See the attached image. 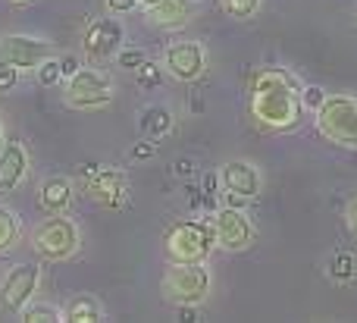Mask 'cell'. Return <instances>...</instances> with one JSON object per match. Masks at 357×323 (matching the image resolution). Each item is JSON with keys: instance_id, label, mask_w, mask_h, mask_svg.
<instances>
[{"instance_id": "1", "label": "cell", "mask_w": 357, "mask_h": 323, "mask_svg": "<svg viewBox=\"0 0 357 323\" xmlns=\"http://www.w3.org/2000/svg\"><path fill=\"white\" fill-rule=\"evenodd\" d=\"M304 85L291 69L264 66L251 75L248 85V110L257 129L270 135H289L304 123Z\"/></svg>"}, {"instance_id": "2", "label": "cell", "mask_w": 357, "mask_h": 323, "mask_svg": "<svg viewBox=\"0 0 357 323\" xmlns=\"http://www.w3.org/2000/svg\"><path fill=\"white\" fill-rule=\"evenodd\" d=\"M31 248L41 261L60 264L82 251V226L66 213H47L31 230Z\"/></svg>"}, {"instance_id": "3", "label": "cell", "mask_w": 357, "mask_h": 323, "mask_svg": "<svg viewBox=\"0 0 357 323\" xmlns=\"http://www.w3.org/2000/svg\"><path fill=\"white\" fill-rule=\"evenodd\" d=\"M216 248L210 220H178L167 230L163 251L169 264H207Z\"/></svg>"}, {"instance_id": "4", "label": "cell", "mask_w": 357, "mask_h": 323, "mask_svg": "<svg viewBox=\"0 0 357 323\" xmlns=\"http://www.w3.org/2000/svg\"><path fill=\"white\" fill-rule=\"evenodd\" d=\"M160 292L176 308H197L213 292V273L207 264H169L160 280Z\"/></svg>"}, {"instance_id": "5", "label": "cell", "mask_w": 357, "mask_h": 323, "mask_svg": "<svg viewBox=\"0 0 357 323\" xmlns=\"http://www.w3.org/2000/svg\"><path fill=\"white\" fill-rule=\"evenodd\" d=\"M317 132L329 144L357 151V98L351 94H329L323 107L314 113Z\"/></svg>"}, {"instance_id": "6", "label": "cell", "mask_w": 357, "mask_h": 323, "mask_svg": "<svg viewBox=\"0 0 357 323\" xmlns=\"http://www.w3.org/2000/svg\"><path fill=\"white\" fill-rule=\"evenodd\" d=\"M63 100L73 110H100L113 100V79L98 66H79L63 85Z\"/></svg>"}, {"instance_id": "7", "label": "cell", "mask_w": 357, "mask_h": 323, "mask_svg": "<svg viewBox=\"0 0 357 323\" xmlns=\"http://www.w3.org/2000/svg\"><path fill=\"white\" fill-rule=\"evenodd\" d=\"M38 286H41V267L38 264H13L0 280V311L10 314V317H22L29 301H35Z\"/></svg>"}, {"instance_id": "8", "label": "cell", "mask_w": 357, "mask_h": 323, "mask_svg": "<svg viewBox=\"0 0 357 323\" xmlns=\"http://www.w3.org/2000/svg\"><path fill=\"white\" fill-rule=\"evenodd\" d=\"M210 226H213V236H216V248L222 251H245L257 239V226H254V220L238 204L216 207L213 217H210Z\"/></svg>"}, {"instance_id": "9", "label": "cell", "mask_w": 357, "mask_h": 323, "mask_svg": "<svg viewBox=\"0 0 357 323\" xmlns=\"http://www.w3.org/2000/svg\"><path fill=\"white\" fill-rule=\"evenodd\" d=\"M160 63H163V69H167L169 79L185 82V85H188V82L204 79V73H207V66H210V57H207V47H204L201 41L188 38V41L167 44Z\"/></svg>"}, {"instance_id": "10", "label": "cell", "mask_w": 357, "mask_h": 323, "mask_svg": "<svg viewBox=\"0 0 357 323\" xmlns=\"http://www.w3.org/2000/svg\"><path fill=\"white\" fill-rule=\"evenodd\" d=\"M216 179H220V192L226 198V204H248L260 195V170L251 160H226L216 170Z\"/></svg>"}, {"instance_id": "11", "label": "cell", "mask_w": 357, "mask_h": 323, "mask_svg": "<svg viewBox=\"0 0 357 323\" xmlns=\"http://www.w3.org/2000/svg\"><path fill=\"white\" fill-rule=\"evenodd\" d=\"M56 57L54 44L44 38H31V35H3L0 38V63H10L16 69H31L35 73L44 60Z\"/></svg>"}, {"instance_id": "12", "label": "cell", "mask_w": 357, "mask_h": 323, "mask_svg": "<svg viewBox=\"0 0 357 323\" xmlns=\"http://www.w3.org/2000/svg\"><path fill=\"white\" fill-rule=\"evenodd\" d=\"M123 38H126V31H123L119 16L107 13L104 19H98V22H91L85 29V35H82V54L94 63H104L110 57H116V50L123 47Z\"/></svg>"}, {"instance_id": "13", "label": "cell", "mask_w": 357, "mask_h": 323, "mask_svg": "<svg viewBox=\"0 0 357 323\" xmlns=\"http://www.w3.org/2000/svg\"><path fill=\"white\" fill-rule=\"evenodd\" d=\"M85 195L100 207H123L129 198V179L119 167H98L85 179Z\"/></svg>"}, {"instance_id": "14", "label": "cell", "mask_w": 357, "mask_h": 323, "mask_svg": "<svg viewBox=\"0 0 357 323\" xmlns=\"http://www.w3.org/2000/svg\"><path fill=\"white\" fill-rule=\"evenodd\" d=\"M197 10H201L197 0H154L151 6H144V19L154 29L176 31V29H185L197 16Z\"/></svg>"}, {"instance_id": "15", "label": "cell", "mask_w": 357, "mask_h": 323, "mask_svg": "<svg viewBox=\"0 0 357 323\" xmlns=\"http://www.w3.org/2000/svg\"><path fill=\"white\" fill-rule=\"evenodd\" d=\"M29 170H31L29 148L22 142H6L0 148V192L10 195L16 188H22V182L29 179Z\"/></svg>"}, {"instance_id": "16", "label": "cell", "mask_w": 357, "mask_h": 323, "mask_svg": "<svg viewBox=\"0 0 357 323\" xmlns=\"http://www.w3.org/2000/svg\"><path fill=\"white\" fill-rule=\"evenodd\" d=\"M75 201V188L66 176H47L38 186V204L47 213H66Z\"/></svg>"}, {"instance_id": "17", "label": "cell", "mask_w": 357, "mask_h": 323, "mask_svg": "<svg viewBox=\"0 0 357 323\" xmlns=\"http://www.w3.org/2000/svg\"><path fill=\"white\" fill-rule=\"evenodd\" d=\"M104 320V305L94 295H73L63 305V323H100Z\"/></svg>"}, {"instance_id": "18", "label": "cell", "mask_w": 357, "mask_h": 323, "mask_svg": "<svg viewBox=\"0 0 357 323\" xmlns=\"http://www.w3.org/2000/svg\"><path fill=\"white\" fill-rule=\"evenodd\" d=\"M173 126H176V113L169 110L167 104H151V107H144L142 110V119H138V129L144 132L148 138H163L167 132H173Z\"/></svg>"}, {"instance_id": "19", "label": "cell", "mask_w": 357, "mask_h": 323, "mask_svg": "<svg viewBox=\"0 0 357 323\" xmlns=\"http://www.w3.org/2000/svg\"><path fill=\"white\" fill-rule=\"evenodd\" d=\"M19 239H22V220H19L16 211L0 204V255L16 248Z\"/></svg>"}, {"instance_id": "20", "label": "cell", "mask_w": 357, "mask_h": 323, "mask_svg": "<svg viewBox=\"0 0 357 323\" xmlns=\"http://www.w3.org/2000/svg\"><path fill=\"white\" fill-rule=\"evenodd\" d=\"M22 320H29V323H63V308L35 299V301H29V308L22 311Z\"/></svg>"}, {"instance_id": "21", "label": "cell", "mask_w": 357, "mask_h": 323, "mask_svg": "<svg viewBox=\"0 0 357 323\" xmlns=\"http://www.w3.org/2000/svg\"><path fill=\"white\" fill-rule=\"evenodd\" d=\"M357 273V257L351 255V251H335L333 257H329V276L339 283H348L354 280Z\"/></svg>"}, {"instance_id": "22", "label": "cell", "mask_w": 357, "mask_h": 323, "mask_svg": "<svg viewBox=\"0 0 357 323\" xmlns=\"http://www.w3.org/2000/svg\"><path fill=\"white\" fill-rule=\"evenodd\" d=\"M260 3H264V0H220L222 13H226L229 19H238V22H245V19H254V16H257Z\"/></svg>"}, {"instance_id": "23", "label": "cell", "mask_w": 357, "mask_h": 323, "mask_svg": "<svg viewBox=\"0 0 357 323\" xmlns=\"http://www.w3.org/2000/svg\"><path fill=\"white\" fill-rule=\"evenodd\" d=\"M35 79H38V85H44V88H54V85H60V82L66 79V73H63V63H60V57H50V60H44L41 66L35 69Z\"/></svg>"}, {"instance_id": "24", "label": "cell", "mask_w": 357, "mask_h": 323, "mask_svg": "<svg viewBox=\"0 0 357 323\" xmlns=\"http://www.w3.org/2000/svg\"><path fill=\"white\" fill-rule=\"evenodd\" d=\"M113 60H116L119 69H126V73H135V69H142L144 63H148V54H144L142 47H119Z\"/></svg>"}, {"instance_id": "25", "label": "cell", "mask_w": 357, "mask_h": 323, "mask_svg": "<svg viewBox=\"0 0 357 323\" xmlns=\"http://www.w3.org/2000/svg\"><path fill=\"white\" fill-rule=\"evenodd\" d=\"M163 75H167V69H163V63H144L142 69H135V82L142 88H157L163 82Z\"/></svg>"}, {"instance_id": "26", "label": "cell", "mask_w": 357, "mask_h": 323, "mask_svg": "<svg viewBox=\"0 0 357 323\" xmlns=\"http://www.w3.org/2000/svg\"><path fill=\"white\" fill-rule=\"evenodd\" d=\"M154 0H104V10L110 13V16H129L132 10H144V6H151Z\"/></svg>"}, {"instance_id": "27", "label": "cell", "mask_w": 357, "mask_h": 323, "mask_svg": "<svg viewBox=\"0 0 357 323\" xmlns=\"http://www.w3.org/2000/svg\"><path fill=\"white\" fill-rule=\"evenodd\" d=\"M301 98H304V107H307V110H314V113H317V110H320V107H323V100L329 98V94L323 91L320 85H304Z\"/></svg>"}, {"instance_id": "28", "label": "cell", "mask_w": 357, "mask_h": 323, "mask_svg": "<svg viewBox=\"0 0 357 323\" xmlns=\"http://www.w3.org/2000/svg\"><path fill=\"white\" fill-rule=\"evenodd\" d=\"M19 73H22V69L10 66V63H0V94L13 91V88L19 85Z\"/></svg>"}, {"instance_id": "29", "label": "cell", "mask_w": 357, "mask_h": 323, "mask_svg": "<svg viewBox=\"0 0 357 323\" xmlns=\"http://www.w3.org/2000/svg\"><path fill=\"white\" fill-rule=\"evenodd\" d=\"M154 154H157V144H154V138H148V135H144V142H138L135 148H132L135 160H148V157H154Z\"/></svg>"}, {"instance_id": "30", "label": "cell", "mask_w": 357, "mask_h": 323, "mask_svg": "<svg viewBox=\"0 0 357 323\" xmlns=\"http://www.w3.org/2000/svg\"><path fill=\"white\" fill-rule=\"evenodd\" d=\"M345 220H348V230H351V236H357V198L348 201L345 207Z\"/></svg>"}, {"instance_id": "31", "label": "cell", "mask_w": 357, "mask_h": 323, "mask_svg": "<svg viewBox=\"0 0 357 323\" xmlns=\"http://www.w3.org/2000/svg\"><path fill=\"white\" fill-rule=\"evenodd\" d=\"M60 63H63V73H66V79L75 73V69L82 66V63H79V57H60Z\"/></svg>"}, {"instance_id": "32", "label": "cell", "mask_w": 357, "mask_h": 323, "mask_svg": "<svg viewBox=\"0 0 357 323\" xmlns=\"http://www.w3.org/2000/svg\"><path fill=\"white\" fill-rule=\"evenodd\" d=\"M6 144V129H3V119H0V148Z\"/></svg>"}, {"instance_id": "33", "label": "cell", "mask_w": 357, "mask_h": 323, "mask_svg": "<svg viewBox=\"0 0 357 323\" xmlns=\"http://www.w3.org/2000/svg\"><path fill=\"white\" fill-rule=\"evenodd\" d=\"M10 3H29V0H10Z\"/></svg>"}]
</instances>
